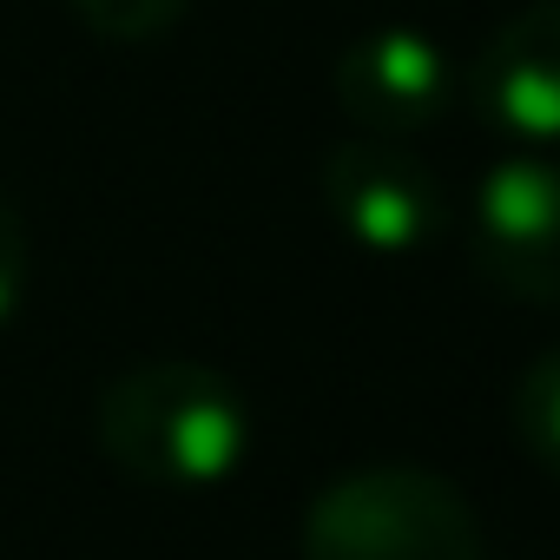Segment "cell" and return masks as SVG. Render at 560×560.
Instances as JSON below:
<instances>
[{
    "mask_svg": "<svg viewBox=\"0 0 560 560\" xmlns=\"http://www.w3.org/2000/svg\"><path fill=\"white\" fill-rule=\"evenodd\" d=\"M337 106L363 139H409L455 100V67L422 27H370L337 54Z\"/></svg>",
    "mask_w": 560,
    "mask_h": 560,
    "instance_id": "5b68a950",
    "label": "cell"
},
{
    "mask_svg": "<svg viewBox=\"0 0 560 560\" xmlns=\"http://www.w3.org/2000/svg\"><path fill=\"white\" fill-rule=\"evenodd\" d=\"M100 448L145 488H218L250 455V409L237 383L191 357H152L119 370L93 409Z\"/></svg>",
    "mask_w": 560,
    "mask_h": 560,
    "instance_id": "6da1fadb",
    "label": "cell"
},
{
    "mask_svg": "<svg viewBox=\"0 0 560 560\" xmlns=\"http://www.w3.org/2000/svg\"><path fill=\"white\" fill-rule=\"evenodd\" d=\"M468 100L521 152L560 145V0L521 8L488 34L468 67Z\"/></svg>",
    "mask_w": 560,
    "mask_h": 560,
    "instance_id": "8992f818",
    "label": "cell"
},
{
    "mask_svg": "<svg viewBox=\"0 0 560 560\" xmlns=\"http://www.w3.org/2000/svg\"><path fill=\"white\" fill-rule=\"evenodd\" d=\"M475 270L521 304L560 311V159L508 152L475 185Z\"/></svg>",
    "mask_w": 560,
    "mask_h": 560,
    "instance_id": "3957f363",
    "label": "cell"
},
{
    "mask_svg": "<svg viewBox=\"0 0 560 560\" xmlns=\"http://www.w3.org/2000/svg\"><path fill=\"white\" fill-rule=\"evenodd\" d=\"M304 560H481L475 501L416 462L343 468L304 508Z\"/></svg>",
    "mask_w": 560,
    "mask_h": 560,
    "instance_id": "7a4b0ae2",
    "label": "cell"
},
{
    "mask_svg": "<svg viewBox=\"0 0 560 560\" xmlns=\"http://www.w3.org/2000/svg\"><path fill=\"white\" fill-rule=\"evenodd\" d=\"M317 185L337 231L370 257H416L442 231V185L402 139H343Z\"/></svg>",
    "mask_w": 560,
    "mask_h": 560,
    "instance_id": "277c9868",
    "label": "cell"
},
{
    "mask_svg": "<svg viewBox=\"0 0 560 560\" xmlns=\"http://www.w3.org/2000/svg\"><path fill=\"white\" fill-rule=\"evenodd\" d=\"M191 0H73V14L100 34V40H119V47H139V40H159L165 27L185 21Z\"/></svg>",
    "mask_w": 560,
    "mask_h": 560,
    "instance_id": "ba28073f",
    "label": "cell"
},
{
    "mask_svg": "<svg viewBox=\"0 0 560 560\" xmlns=\"http://www.w3.org/2000/svg\"><path fill=\"white\" fill-rule=\"evenodd\" d=\"M27 284H34V237H27V218L14 211V198H0V330L21 317Z\"/></svg>",
    "mask_w": 560,
    "mask_h": 560,
    "instance_id": "9c48e42d",
    "label": "cell"
},
{
    "mask_svg": "<svg viewBox=\"0 0 560 560\" xmlns=\"http://www.w3.org/2000/svg\"><path fill=\"white\" fill-rule=\"evenodd\" d=\"M514 435L534 468L560 481V350H540L514 383Z\"/></svg>",
    "mask_w": 560,
    "mask_h": 560,
    "instance_id": "52a82bcc",
    "label": "cell"
}]
</instances>
